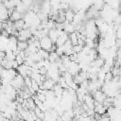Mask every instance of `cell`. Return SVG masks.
<instances>
[{
    "instance_id": "7c38bea8",
    "label": "cell",
    "mask_w": 121,
    "mask_h": 121,
    "mask_svg": "<svg viewBox=\"0 0 121 121\" xmlns=\"http://www.w3.org/2000/svg\"><path fill=\"white\" fill-rule=\"evenodd\" d=\"M52 90H53V92H54V94H55L56 97L61 100V97H62V94H63L64 89H63V88H62L59 83H56V84H55V86H54V88H53Z\"/></svg>"
},
{
    "instance_id": "83f0119b",
    "label": "cell",
    "mask_w": 121,
    "mask_h": 121,
    "mask_svg": "<svg viewBox=\"0 0 121 121\" xmlns=\"http://www.w3.org/2000/svg\"><path fill=\"white\" fill-rule=\"evenodd\" d=\"M56 121H62V120H61V118H60V117L59 116V117H58V118L56 119Z\"/></svg>"
},
{
    "instance_id": "7a4b0ae2",
    "label": "cell",
    "mask_w": 121,
    "mask_h": 121,
    "mask_svg": "<svg viewBox=\"0 0 121 121\" xmlns=\"http://www.w3.org/2000/svg\"><path fill=\"white\" fill-rule=\"evenodd\" d=\"M10 84L12 85L13 88H15L17 91L22 90L26 85H25V78L19 74L16 75V77L11 80Z\"/></svg>"
},
{
    "instance_id": "5b68a950",
    "label": "cell",
    "mask_w": 121,
    "mask_h": 121,
    "mask_svg": "<svg viewBox=\"0 0 121 121\" xmlns=\"http://www.w3.org/2000/svg\"><path fill=\"white\" fill-rule=\"evenodd\" d=\"M55 84H56V82L53 79L46 78V79L40 85V90H52L54 88Z\"/></svg>"
},
{
    "instance_id": "e0dca14e",
    "label": "cell",
    "mask_w": 121,
    "mask_h": 121,
    "mask_svg": "<svg viewBox=\"0 0 121 121\" xmlns=\"http://www.w3.org/2000/svg\"><path fill=\"white\" fill-rule=\"evenodd\" d=\"M60 57L55 52V51H52V52H49V57H48V60L50 62H56Z\"/></svg>"
},
{
    "instance_id": "603a6c76",
    "label": "cell",
    "mask_w": 121,
    "mask_h": 121,
    "mask_svg": "<svg viewBox=\"0 0 121 121\" xmlns=\"http://www.w3.org/2000/svg\"><path fill=\"white\" fill-rule=\"evenodd\" d=\"M15 60L17 61V63H18L19 65H21V64H23V63L25 62V59H24L22 56H20L19 54L16 55V57H15Z\"/></svg>"
},
{
    "instance_id": "277c9868",
    "label": "cell",
    "mask_w": 121,
    "mask_h": 121,
    "mask_svg": "<svg viewBox=\"0 0 121 121\" xmlns=\"http://www.w3.org/2000/svg\"><path fill=\"white\" fill-rule=\"evenodd\" d=\"M68 40H69V34H67L64 30H62L61 33H60V35L59 36V38H58V40H57V42H56L55 44H56L57 47L62 46Z\"/></svg>"
},
{
    "instance_id": "52a82bcc",
    "label": "cell",
    "mask_w": 121,
    "mask_h": 121,
    "mask_svg": "<svg viewBox=\"0 0 121 121\" xmlns=\"http://www.w3.org/2000/svg\"><path fill=\"white\" fill-rule=\"evenodd\" d=\"M61 31H62V30H59V29H57V28H54V29H51V30L48 31V37H49V39L53 42V43H56V42H57L59 36H60V33H61Z\"/></svg>"
},
{
    "instance_id": "9a60e30c",
    "label": "cell",
    "mask_w": 121,
    "mask_h": 121,
    "mask_svg": "<svg viewBox=\"0 0 121 121\" xmlns=\"http://www.w3.org/2000/svg\"><path fill=\"white\" fill-rule=\"evenodd\" d=\"M9 19H10V21H12V22H16V21H18V20L23 19V14H21L20 12H18L17 10L14 9V10L12 11V13L10 14Z\"/></svg>"
},
{
    "instance_id": "5bb4252c",
    "label": "cell",
    "mask_w": 121,
    "mask_h": 121,
    "mask_svg": "<svg viewBox=\"0 0 121 121\" xmlns=\"http://www.w3.org/2000/svg\"><path fill=\"white\" fill-rule=\"evenodd\" d=\"M15 10H17L18 12H20L21 14H25V13H26L28 10H29V8L28 7H26L24 3H20L16 8H15Z\"/></svg>"
},
{
    "instance_id": "8992f818",
    "label": "cell",
    "mask_w": 121,
    "mask_h": 121,
    "mask_svg": "<svg viewBox=\"0 0 121 121\" xmlns=\"http://www.w3.org/2000/svg\"><path fill=\"white\" fill-rule=\"evenodd\" d=\"M92 95H93L95 101V102H98V103H103L104 100L107 98V95L103 93L102 90H97V91H95Z\"/></svg>"
},
{
    "instance_id": "484cf974",
    "label": "cell",
    "mask_w": 121,
    "mask_h": 121,
    "mask_svg": "<svg viewBox=\"0 0 121 121\" xmlns=\"http://www.w3.org/2000/svg\"><path fill=\"white\" fill-rule=\"evenodd\" d=\"M3 94H4V92H3V90L0 88V97L2 96V95H3Z\"/></svg>"
},
{
    "instance_id": "4fadbf2b",
    "label": "cell",
    "mask_w": 121,
    "mask_h": 121,
    "mask_svg": "<svg viewBox=\"0 0 121 121\" xmlns=\"http://www.w3.org/2000/svg\"><path fill=\"white\" fill-rule=\"evenodd\" d=\"M75 14H76V12L72 9H68L67 10H65V21H67L69 23H72L73 20H74Z\"/></svg>"
},
{
    "instance_id": "ac0fdd59",
    "label": "cell",
    "mask_w": 121,
    "mask_h": 121,
    "mask_svg": "<svg viewBox=\"0 0 121 121\" xmlns=\"http://www.w3.org/2000/svg\"><path fill=\"white\" fill-rule=\"evenodd\" d=\"M28 46V43L27 42H21V41H18V43H17V48L19 51H25Z\"/></svg>"
},
{
    "instance_id": "9c48e42d",
    "label": "cell",
    "mask_w": 121,
    "mask_h": 121,
    "mask_svg": "<svg viewBox=\"0 0 121 121\" xmlns=\"http://www.w3.org/2000/svg\"><path fill=\"white\" fill-rule=\"evenodd\" d=\"M9 18V9L3 5V3H0V19L5 22Z\"/></svg>"
},
{
    "instance_id": "2e32d148",
    "label": "cell",
    "mask_w": 121,
    "mask_h": 121,
    "mask_svg": "<svg viewBox=\"0 0 121 121\" xmlns=\"http://www.w3.org/2000/svg\"><path fill=\"white\" fill-rule=\"evenodd\" d=\"M24 27H25V22H24L23 19L14 22V28H15L17 31H20V30H22V29H24Z\"/></svg>"
},
{
    "instance_id": "ffe728a7",
    "label": "cell",
    "mask_w": 121,
    "mask_h": 121,
    "mask_svg": "<svg viewBox=\"0 0 121 121\" xmlns=\"http://www.w3.org/2000/svg\"><path fill=\"white\" fill-rule=\"evenodd\" d=\"M15 57L16 55L14 54V52L10 51V50H7L6 51V56H5V59L7 60H15Z\"/></svg>"
},
{
    "instance_id": "44dd1931",
    "label": "cell",
    "mask_w": 121,
    "mask_h": 121,
    "mask_svg": "<svg viewBox=\"0 0 121 121\" xmlns=\"http://www.w3.org/2000/svg\"><path fill=\"white\" fill-rule=\"evenodd\" d=\"M38 53H39L40 57L42 58V60H48L49 52H47V51H45V50H43V49H42V48H41V49H39Z\"/></svg>"
},
{
    "instance_id": "cb8c5ba5",
    "label": "cell",
    "mask_w": 121,
    "mask_h": 121,
    "mask_svg": "<svg viewBox=\"0 0 121 121\" xmlns=\"http://www.w3.org/2000/svg\"><path fill=\"white\" fill-rule=\"evenodd\" d=\"M31 84H32V78L30 77H26L25 78V85L28 88L31 87Z\"/></svg>"
},
{
    "instance_id": "6da1fadb",
    "label": "cell",
    "mask_w": 121,
    "mask_h": 121,
    "mask_svg": "<svg viewBox=\"0 0 121 121\" xmlns=\"http://www.w3.org/2000/svg\"><path fill=\"white\" fill-rule=\"evenodd\" d=\"M40 44H41V48L47 51V52H52V51H56V44L53 43V42L49 39L48 36L43 37V39L40 40Z\"/></svg>"
},
{
    "instance_id": "8fae6325",
    "label": "cell",
    "mask_w": 121,
    "mask_h": 121,
    "mask_svg": "<svg viewBox=\"0 0 121 121\" xmlns=\"http://www.w3.org/2000/svg\"><path fill=\"white\" fill-rule=\"evenodd\" d=\"M83 103H84L89 109H94V108H95V99H94V97H93V95H92L91 94H87L86 96H85V98H84V100H83Z\"/></svg>"
},
{
    "instance_id": "4316f807",
    "label": "cell",
    "mask_w": 121,
    "mask_h": 121,
    "mask_svg": "<svg viewBox=\"0 0 121 121\" xmlns=\"http://www.w3.org/2000/svg\"><path fill=\"white\" fill-rule=\"evenodd\" d=\"M35 121H44V120L43 119H41V118H37Z\"/></svg>"
},
{
    "instance_id": "3957f363",
    "label": "cell",
    "mask_w": 121,
    "mask_h": 121,
    "mask_svg": "<svg viewBox=\"0 0 121 121\" xmlns=\"http://www.w3.org/2000/svg\"><path fill=\"white\" fill-rule=\"evenodd\" d=\"M16 70H17V72L19 73V75L23 76L24 78H26V77H30V75H31V67L28 66V65H26V64H25V63L19 65Z\"/></svg>"
},
{
    "instance_id": "30bf717a",
    "label": "cell",
    "mask_w": 121,
    "mask_h": 121,
    "mask_svg": "<svg viewBox=\"0 0 121 121\" xmlns=\"http://www.w3.org/2000/svg\"><path fill=\"white\" fill-rule=\"evenodd\" d=\"M63 30L67 33V34H71L74 32H77L76 30V26L73 23H69L67 21L63 22Z\"/></svg>"
},
{
    "instance_id": "ba28073f",
    "label": "cell",
    "mask_w": 121,
    "mask_h": 121,
    "mask_svg": "<svg viewBox=\"0 0 121 121\" xmlns=\"http://www.w3.org/2000/svg\"><path fill=\"white\" fill-rule=\"evenodd\" d=\"M94 111H95V113H97V114H99V115H104V114H106V112H107V108H106L102 103L95 102V103Z\"/></svg>"
},
{
    "instance_id": "d4e9b609",
    "label": "cell",
    "mask_w": 121,
    "mask_h": 121,
    "mask_svg": "<svg viewBox=\"0 0 121 121\" xmlns=\"http://www.w3.org/2000/svg\"><path fill=\"white\" fill-rule=\"evenodd\" d=\"M11 2V4L14 6V8H16L20 3H22V0H9Z\"/></svg>"
},
{
    "instance_id": "7402d4cb",
    "label": "cell",
    "mask_w": 121,
    "mask_h": 121,
    "mask_svg": "<svg viewBox=\"0 0 121 121\" xmlns=\"http://www.w3.org/2000/svg\"><path fill=\"white\" fill-rule=\"evenodd\" d=\"M82 49H83V46L82 45H79V44H76V45H73V50H74V52L75 53H79V52H81L82 51Z\"/></svg>"
},
{
    "instance_id": "d6986e66",
    "label": "cell",
    "mask_w": 121,
    "mask_h": 121,
    "mask_svg": "<svg viewBox=\"0 0 121 121\" xmlns=\"http://www.w3.org/2000/svg\"><path fill=\"white\" fill-rule=\"evenodd\" d=\"M78 38L77 32H74V33L69 34V41L71 42V43H72L73 45L78 44Z\"/></svg>"
}]
</instances>
